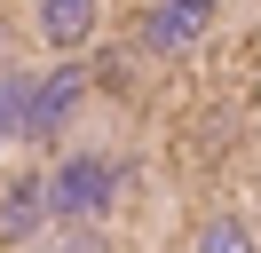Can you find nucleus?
I'll return each instance as SVG.
<instances>
[{"label": "nucleus", "instance_id": "f03ea898", "mask_svg": "<svg viewBox=\"0 0 261 253\" xmlns=\"http://www.w3.org/2000/svg\"><path fill=\"white\" fill-rule=\"evenodd\" d=\"M214 16H222V0H159L135 40H143V56H190V47L214 32Z\"/></svg>", "mask_w": 261, "mask_h": 253}, {"label": "nucleus", "instance_id": "7ed1b4c3", "mask_svg": "<svg viewBox=\"0 0 261 253\" xmlns=\"http://www.w3.org/2000/svg\"><path fill=\"white\" fill-rule=\"evenodd\" d=\"M95 8H103V0H40V40H48V47H87Z\"/></svg>", "mask_w": 261, "mask_h": 253}, {"label": "nucleus", "instance_id": "423d86ee", "mask_svg": "<svg viewBox=\"0 0 261 253\" xmlns=\"http://www.w3.org/2000/svg\"><path fill=\"white\" fill-rule=\"evenodd\" d=\"M16 135H32V87L0 71V142H16Z\"/></svg>", "mask_w": 261, "mask_h": 253}, {"label": "nucleus", "instance_id": "20e7f679", "mask_svg": "<svg viewBox=\"0 0 261 253\" xmlns=\"http://www.w3.org/2000/svg\"><path fill=\"white\" fill-rule=\"evenodd\" d=\"M71 111H80V71L64 63V71H48V79L32 87V135H56Z\"/></svg>", "mask_w": 261, "mask_h": 253}, {"label": "nucleus", "instance_id": "f257e3e1", "mask_svg": "<svg viewBox=\"0 0 261 253\" xmlns=\"http://www.w3.org/2000/svg\"><path fill=\"white\" fill-rule=\"evenodd\" d=\"M111 198H119V166L111 158H64V166L48 174V214L56 221H95V214H111Z\"/></svg>", "mask_w": 261, "mask_h": 253}, {"label": "nucleus", "instance_id": "0eeeda50", "mask_svg": "<svg viewBox=\"0 0 261 253\" xmlns=\"http://www.w3.org/2000/svg\"><path fill=\"white\" fill-rule=\"evenodd\" d=\"M190 253H253V230H245L238 214H214L206 230H198V245Z\"/></svg>", "mask_w": 261, "mask_h": 253}, {"label": "nucleus", "instance_id": "39448f33", "mask_svg": "<svg viewBox=\"0 0 261 253\" xmlns=\"http://www.w3.org/2000/svg\"><path fill=\"white\" fill-rule=\"evenodd\" d=\"M40 214H48V190H40V182H24L16 198L0 206V237H8V245H24V237H32V221H40Z\"/></svg>", "mask_w": 261, "mask_h": 253}, {"label": "nucleus", "instance_id": "6e6552de", "mask_svg": "<svg viewBox=\"0 0 261 253\" xmlns=\"http://www.w3.org/2000/svg\"><path fill=\"white\" fill-rule=\"evenodd\" d=\"M0 71H8V32H0Z\"/></svg>", "mask_w": 261, "mask_h": 253}]
</instances>
